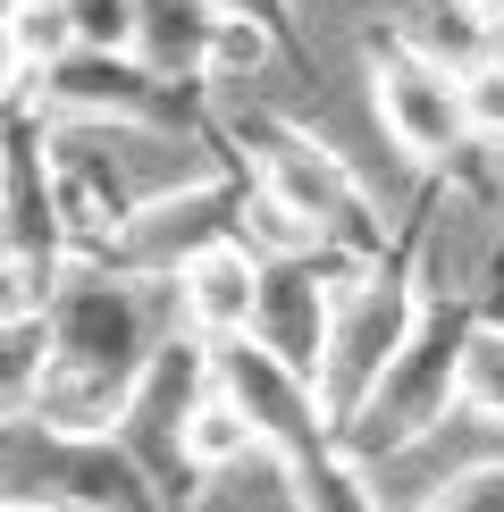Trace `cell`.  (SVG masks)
I'll return each instance as SVG.
<instances>
[{
    "label": "cell",
    "instance_id": "cell-1",
    "mask_svg": "<svg viewBox=\"0 0 504 512\" xmlns=\"http://www.w3.org/2000/svg\"><path fill=\"white\" fill-rule=\"evenodd\" d=\"M177 336L168 319V286L160 277H126V269H101V261H68L42 303V403L26 420L59 437H110L135 378L152 370V353Z\"/></svg>",
    "mask_w": 504,
    "mask_h": 512
},
{
    "label": "cell",
    "instance_id": "cell-2",
    "mask_svg": "<svg viewBox=\"0 0 504 512\" xmlns=\"http://www.w3.org/2000/svg\"><path fill=\"white\" fill-rule=\"evenodd\" d=\"M227 143H236L244 177L320 252H345V261H378V252H387L395 219L378 210V194L353 177V160L336 152L328 135H311V126L286 118V110H244V118H227Z\"/></svg>",
    "mask_w": 504,
    "mask_h": 512
},
{
    "label": "cell",
    "instance_id": "cell-3",
    "mask_svg": "<svg viewBox=\"0 0 504 512\" xmlns=\"http://www.w3.org/2000/svg\"><path fill=\"white\" fill-rule=\"evenodd\" d=\"M479 311L488 303H471V294H454V286L420 294V311H412L404 345H395V361H387V378L370 387V403L353 412V429H345V445L362 462L370 454H404V445L437 437L454 420V378H462V345H471Z\"/></svg>",
    "mask_w": 504,
    "mask_h": 512
},
{
    "label": "cell",
    "instance_id": "cell-4",
    "mask_svg": "<svg viewBox=\"0 0 504 512\" xmlns=\"http://www.w3.org/2000/svg\"><path fill=\"white\" fill-rule=\"evenodd\" d=\"M26 118L68 135V126H101V135H210V101L185 84H160L135 51H68L42 76H26Z\"/></svg>",
    "mask_w": 504,
    "mask_h": 512
},
{
    "label": "cell",
    "instance_id": "cell-5",
    "mask_svg": "<svg viewBox=\"0 0 504 512\" xmlns=\"http://www.w3.org/2000/svg\"><path fill=\"white\" fill-rule=\"evenodd\" d=\"M370 110H378L395 160L412 177H462V160H471V135H462V68L437 59L420 34H404V26L370 34Z\"/></svg>",
    "mask_w": 504,
    "mask_h": 512
},
{
    "label": "cell",
    "instance_id": "cell-6",
    "mask_svg": "<svg viewBox=\"0 0 504 512\" xmlns=\"http://www.w3.org/2000/svg\"><path fill=\"white\" fill-rule=\"evenodd\" d=\"M210 395V370H202V345L194 336H168L152 353V370L135 378V395H126L118 412V454L135 462V479L152 487L160 512H202L210 487L194 479V454H185V437H194V412Z\"/></svg>",
    "mask_w": 504,
    "mask_h": 512
},
{
    "label": "cell",
    "instance_id": "cell-7",
    "mask_svg": "<svg viewBox=\"0 0 504 512\" xmlns=\"http://www.w3.org/2000/svg\"><path fill=\"white\" fill-rule=\"evenodd\" d=\"M202 370H210V395H219L227 412L244 420L252 454L286 462V454H303L311 437H336L328 420H320V395H311L303 378L286 370V361H269L261 345H252V336H227V345H202Z\"/></svg>",
    "mask_w": 504,
    "mask_h": 512
},
{
    "label": "cell",
    "instance_id": "cell-8",
    "mask_svg": "<svg viewBox=\"0 0 504 512\" xmlns=\"http://www.w3.org/2000/svg\"><path fill=\"white\" fill-rule=\"evenodd\" d=\"M362 261L345 252H294V261H269L261 269V294H252V345L269 361H286L294 378H320V345H328V319H336V294Z\"/></svg>",
    "mask_w": 504,
    "mask_h": 512
},
{
    "label": "cell",
    "instance_id": "cell-9",
    "mask_svg": "<svg viewBox=\"0 0 504 512\" xmlns=\"http://www.w3.org/2000/svg\"><path fill=\"white\" fill-rule=\"evenodd\" d=\"M0 252L34 277L68 269L59 244V210H51V168H42V126L26 110L0 118Z\"/></svg>",
    "mask_w": 504,
    "mask_h": 512
},
{
    "label": "cell",
    "instance_id": "cell-10",
    "mask_svg": "<svg viewBox=\"0 0 504 512\" xmlns=\"http://www.w3.org/2000/svg\"><path fill=\"white\" fill-rule=\"evenodd\" d=\"M168 286V319H177V336H194V345H227V336H252V294H261V261L219 236L202 252H185L177 269L160 277Z\"/></svg>",
    "mask_w": 504,
    "mask_h": 512
},
{
    "label": "cell",
    "instance_id": "cell-11",
    "mask_svg": "<svg viewBox=\"0 0 504 512\" xmlns=\"http://www.w3.org/2000/svg\"><path fill=\"white\" fill-rule=\"evenodd\" d=\"M210 34H219V9H202V0H135V34H126V51H135L160 84L202 93Z\"/></svg>",
    "mask_w": 504,
    "mask_h": 512
},
{
    "label": "cell",
    "instance_id": "cell-12",
    "mask_svg": "<svg viewBox=\"0 0 504 512\" xmlns=\"http://www.w3.org/2000/svg\"><path fill=\"white\" fill-rule=\"evenodd\" d=\"M278 479H286V504L294 512H387L378 487H370V462L353 454L345 437H311L303 454L278 462Z\"/></svg>",
    "mask_w": 504,
    "mask_h": 512
},
{
    "label": "cell",
    "instance_id": "cell-13",
    "mask_svg": "<svg viewBox=\"0 0 504 512\" xmlns=\"http://www.w3.org/2000/svg\"><path fill=\"white\" fill-rule=\"evenodd\" d=\"M454 412L479 429H504V319L479 311L471 345H462V378H454Z\"/></svg>",
    "mask_w": 504,
    "mask_h": 512
},
{
    "label": "cell",
    "instance_id": "cell-14",
    "mask_svg": "<svg viewBox=\"0 0 504 512\" xmlns=\"http://www.w3.org/2000/svg\"><path fill=\"white\" fill-rule=\"evenodd\" d=\"M42 361H51L42 319H9L0 328V420H26L42 403Z\"/></svg>",
    "mask_w": 504,
    "mask_h": 512
},
{
    "label": "cell",
    "instance_id": "cell-15",
    "mask_svg": "<svg viewBox=\"0 0 504 512\" xmlns=\"http://www.w3.org/2000/svg\"><path fill=\"white\" fill-rule=\"evenodd\" d=\"M0 34H9V51L26 59V76H42L51 59H68V9L59 0H0Z\"/></svg>",
    "mask_w": 504,
    "mask_h": 512
},
{
    "label": "cell",
    "instance_id": "cell-16",
    "mask_svg": "<svg viewBox=\"0 0 504 512\" xmlns=\"http://www.w3.org/2000/svg\"><path fill=\"white\" fill-rule=\"evenodd\" d=\"M185 454H194V479L210 487V479H227L236 462L252 454V437H244V420L227 412L219 395H202V412H194V437H185Z\"/></svg>",
    "mask_w": 504,
    "mask_h": 512
},
{
    "label": "cell",
    "instance_id": "cell-17",
    "mask_svg": "<svg viewBox=\"0 0 504 512\" xmlns=\"http://www.w3.org/2000/svg\"><path fill=\"white\" fill-rule=\"evenodd\" d=\"M278 68V42L261 26H244V17H219V34H210V68H202V93L210 84H244V76H269Z\"/></svg>",
    "mask_w": 504,
    "mask_h": 512
},
{
    "label": "cell",
    "instance_id": "cell-18",
    "mask_svg": "<svg viewBox=\"0 0 504 512\" xmlns=\"http://www.w3.org/2000/svg\"><path fill=\"white\" fill-rule=\"evenodd\" d=\"M202 9L261 26L269 42H278V59H286V68H294V76H311V42H303V17H294V0H202Z\"/></svg>",
    "mask_w": 504,
    "mask_h": 512
},
{
    "label": "cell",
    "instance_id": "cell-19",
    "mask_svg": "<svg viewBox=\"0 0 504 512\" xmlns=\"http://www.w3.org/2000/svg\"><path fill=\"white\" fill-rule=\"evenodd\" d=\"M462 135L471 152H504V76H488L479 59L462 68Z\"/></svg>",
    "mask_w": 504,
    "mask_h": 512
},
{
    "label": "cell",
    "instance_id": "cell-20",
    "mask_svg": "<svg viewBox=\"0 0 504 512\" xmlns=\"http://www.w3.org/2000/svg\"><path fill=\"white\" fill-rule=\"evenodd\" d=\"M429 512H504V454L446 471V479H437V496H429Z\"/></svg>",
    "mask_w": 504,
    "mask_h": 512
},
{
    "label": "cell",
    "instance_id": "cell-21",
    "mask_svg": "<svg viewBox=\"0 0 504 512\" xmlns=\"http://www.w3.org/2000/svg\"><path fill=\"white\" fill-rule=\"evenodd\" d=\"M59 9H68L76 51H126V34H135V0H59Z\"/></svg>",
    "mask_w": 504,
    "mask_h": 512
},
{
    "label": "cell",
    "instance_id": "cell-22",
    "mask_svg": "<svg viewBox=\"0 0 504 512\" xmlns=\"http://www.w3.org/2000/svg\"><path fill=\"white\" fill-rule=\"evenodd\" d=\"M51 286H59V277H34V269L0 261V328H9V319H42V303H51Z\"/></svg>",
    "mask_w": 504,
    "mask_h": 512
},
{
    "label": "cell",
    "instance_id": "cell-23",
    "mask_svg": "<svg viewBox=\"0 0 504 512\" xmlns=\"http://www.w3.org/2000/svg\"><path fill=\"white\" fill-rule=\"evenodd\" d=\"M9 110H26V59L9 51V34H0V118Z\"/></svg>",
    "mask_w": 504,
    "mask_h": 512
},
{
    "label": "cell",
    "instance_id": "cell-24",
    "mask_svg": "<svg viewBox=\"0 0 504 512\" xmlns=\"http://www.w3.org/2000/svg\"><path fill=\"white\" fill-rule=\"evenodd\" d=\"M437 9H454V17H462V34H488L496 17H504V0H437Z\"/></svg>",
    "mask_w": 504,
    "mask_h": 512
},
{
    "label": "cell",
    "instance_id": "cell-25",
    "mask_svg": "<svg viewBox=\"0 0 504 512\" xmlns=\"http://www.w3.org/2000/svg\"><path fill=\"white\" fill-rule=\"evenodd\" d=\"M479 68H488V76H504V17H496L488 34H479Z\"/></svg>",
    "mask_w": 504,
    "mask_h": 512
},
{
    "label": "cell",
    "instance_id": "cell-26",
    "mask_svg": "<svg viewBox=\"0 0 504 512\" xmlns=\"http://www.w3.org/2000/svg\"><path fill=\"white\" fill-rule=\"evenodd\" d=\"M0 261H9V252H0Z\"/></svg>",
    "mask_w": 504,
    "mask_h": 512
},
{
    "label": "cell",
    "instance_id": "cell-27",
    "mask_svg": "<svg viewBox=\"0 0 504 512\" xmlns=\"http://www.w3.org/2000/svg\"><path fill=\"white\" fill-rule=\"evenodd\" d=\"M420 512H429V504H420Z\"/></svg>",
    "mask_w": 504,
    "mask_h": 512
}]
</instances>
